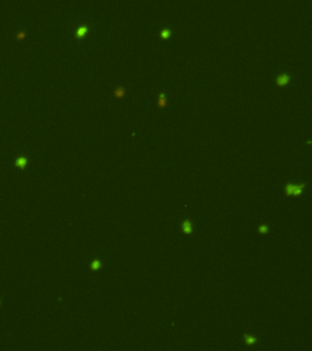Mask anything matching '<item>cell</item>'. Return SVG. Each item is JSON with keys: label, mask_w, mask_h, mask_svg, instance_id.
Segmentation results:
<instances>
[{"label": "cell", "mask_w": 312, "mask_h": 351, "mask_svg": "<svg viewBox=\"0 0 312 351\" xmlns=\"http://www.w3.org/2000/svg\"><path fill=\"white\" fill-rule=\"evenodd\" d=\"M290 80V75L288 73H281L275 79V82L277 85L279 86H284L288 84Z\"/></svg>", "instance_id": "1"}, {"label": "cell", "mask_w": 312, "mask_h": 351, "mask_svg": "<svg viewBox=\"0 0 312 351\" xmlns=\"http://www.w3.org/2000/svg\"><path fill=\"white\" fill-rule=\"evenodd\" d=\"M182 230H183V231L186 234H190L192 232V226L189 220H186L182 223Z\"/></svg>", "instance_id": "2"}, {"label": "cell", "mask_w": 312, "mask_h": 351, "mask_svg": "<svg viewBox=\"0 0 312 351\" xmlns=\"http://www.w3.org/2000/svg\"><path fill=\"white\" fill-rule=\"evenodd\" d=\"M27 162H28V158L24 156H20L16 159V161H15V165L19 166V167H24V166H26Z\"/></svg>", "instance_id": "3"}, {"label": "cell", "mask_w": 312, "mask_h": 351, "mask_svg": "<svg viewBox=\"0 0 312 351\" xmlns=\"http://www.w3.org/2000/svg\"><path fill=\"white\" fill-rule=\"evenodd\" d=\"M88 26L87 25H82V26H80L78 28H77V30H76V36L77 37H82V36H83L84 34L87 32V30H88Z\"/></svg>", "instance_id": "4"}, {"label": "cell", "mask_w": 312, "mask_h": 351, "mask_svg": "<svg viewBox=\"0 0 312 351\" xmlns=\"http://www.w3.org/2000/svg\"><path fill=\"white\" fill-rule=\"evenodd\" d=\"M304 187H305V183L299 184V185H294V189H293V192H292V195L294 196H298L301 194L302 190H303Z\"/></svg>", "instance_id": "5"}, {"label": "cell", "mask_w": 312, "mask_h": 351, "mask_svg": "<svg viewBox=\"0 0 312 351\" xmlns=\"http://www.w3.org/2000/svg\"><path fill=\"white\" fill-rule=\"evenodd\" d=\"M90 267H91V269L92 270V271H98V270L100 269V268L102 267V262H101V261H99L98 259H95V260H93L92 262V263H91V265H90Z\"/></svg>", "instance_id": "6"}, {"label": "cell", "mask_w": 312, "mask_h": 351, "mask_svg": "<svg viewBox=\"0 0 312 351\" xmlns=\"http://www.w3.org/2000/svg\"><path fill=\"white\" fill-rule=\"evenodd\" d=\"M125 93H126V90H125V88L123 87V86H118V87H116L115 90V91H113L115 95L117 97H123L125 95Z\"/></svg>", "instance_id": "7"}, {"label": "cell", "mask_w": 312, "mask_h": 351, "mask_svg": "<svg viewBox=\"0 0 312 351\" xmlns=\"http://www.w3.org/2000/svg\"><path fill=\"white\" fill-rule=\"evenodd\" d=\"M171 35V29L169 28H165L160 31V37L162 39H169Z\"/></svg>", "instance_id": "8"}, {"label": "cell", "mask_w": 312, "mask_h": 351, "mask_svg": "<svg viewBox=\"0 0 312 351\" xmlns=\"http://www.w3.org/2000/svg\"><path fill=\"white\" fill-rule=\"evenodd\" d=\"M294 185H295V184H292V183H288V184H286V195H288V196L292 195V192H293V189H294Z\"/></svg>", "instance_id": "9"}, {"label": "cell", "mask_w": 312, "mask_h": 351, "mask_svg": "<svg viewBox=\"0 0 312 351\" xmlns=\"http://www.w3.org/2000/svg\"><path fill=\"white\" fill-rule=\"evenodd\" d=\"M259 231L261 233H266L268 231V227L266 225H261L259 227Z\"/></svg>", "instance_id": "10"}, {"label": "cell", "mask_w": 312, "mask_h": 351, "mask_svg": "<svg viewBox=\"0 0 312 351\" xmlns=\"http://www.w3.org/2000/svg\"><path fill=\"white\" fill-rule=\"evenodd\" d=\"M157 104H159V106H160V107L165 106V105L167 104V98H165V99H159V101H157Z\"/></svg>", "instance_id": "11"}, {"label": "cell", "mask_w": 312, "mask_h": 351, "mask_svg": "<svg viewBox=\"0 0 312 351\" xmlns=\"http://www.w3.org/2000/svg\"><path fill=\"white\" fill-rule=\"evenodd\" d=\"M246 340H247L248 344H253V343L255 342V339L254 338V337H246Z\"/></svg>", "instance_id": "12"}, {"label": "cell", "mask_w": 312, "mask_h": 351, "mask_svg": "<svg viewBox=\"0 0 312 351\" xmlns=\"http://www.w3.org/2000/svg\"><path fill=\"white\" fill-rule=\"evenodd\" d=\"M25 36V31L24 30H20V31L18 32V34H17V37H18V39H21V38H23Z\"/></svg>", "instance_id": "13"}, {"label": "cell", "mask_w": 312, "mask_h": 351, "mask_svg": "<svg viewBox=\"0 0 312 351\" xmlns=\"http://www.w3.org/2000/svg\"><path fill=\"white\" fill-rule=\"evenodd\" d=\"M165 98H167V97H166V93H160L159 94V99H165Z\"/></svg>", "instance_id": "14"}, {"label": "cell", "mask_w": 312, "mask_h": 351, "mask_svg": "<svg viewBox=\"0 0 312 351\" xmlns=\"http://www.w3.org/2000/svg\"><path fill=\"white\" fill-rule=\"evenodd\" d=\"M0 304H1V302H0Z\"/></svg>", "instance_id": "15"}]
</instances>
